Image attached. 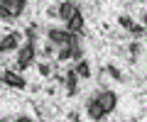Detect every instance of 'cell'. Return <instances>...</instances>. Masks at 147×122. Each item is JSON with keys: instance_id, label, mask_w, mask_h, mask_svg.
<instances>
[{"instance_id": "6", "label": "cell", "mask_w": 147, "mask_h": 122, "mask_svg": "<svg viewBox=\"0 0 147 122\" xmlns=\"http://www.w3.org/2000/svg\"><path fill=\"white\" fill-rule=\"evenodd\" d=\"M20 47V32H7L0 39V51H17Z\"/></svg>"}, {"instance_id": "15", "label": "cell", "mask_w": 147, "mask_h": 122, "mask_svg": "<svg viewBox=\"0 0 147 122\" xmlns=\"http://www.w3.org/2000/svg\"><path fill=\"white\" fill-rule=\"evenodd\" d=\"M142 32H145V27H142V25H132V29H130L132 37H142Z\"/></svg>"}, {"instance_id": "13", "label": "cell", "mask_w": 147, "mask_h": 122, "mask_svg": "<svg viewBox=\"0 0 147 122\" xmlns=\"http://www.w3.org/2000/svg\"><path fill=\"white\" fill-rule=\"evenodd\" d=\"M118 25H120V27H125L127 32H130V29H132V25H135V22H132L130 17H127V15H120V17H118Z\"/></svg>"}, {"instance_id": "4", "label": "cell", "mask_w": 147, "mask_h": 122, "mask_svg": "<svg viewBox=\"0 0 147 122\" xmlns=\"http://www.w3.org/2000/svg\"><path fill=\"white\" fill-rule=\"evenodd\" d=\"M84 27H86V20H84V15H81V10L76 7V10H74V15L66 20V29H69V32L81 34V32H84Z\"/></svg>"}, {"instance_id": "10", "label": "cell", "mask_w": 147, "mask_h": 122, "mask_svg": "<svg viewBox=\"0 0 147 122\" xmlns=\"http://www.w3.org/2000/svg\"><path fill=\"white\" fill-rule=\"evenodd\" d=\"M5 5L12 10L15 17H20L22 12H25V7H27V0H5Z\"/></svg>"}, {"instance_id": "3", "label": "cell", "mask_w": 147, "mask_h": 122, "mask_svg": "<svg viewBox=\"0 0 147 122\" xmlns=\"http://www.w3.org/2000/svg\"><path fill=\"white\" fill-rule=\"evenodd\" d=\"M96 100L103 105L105 112H113V110H115V105H118V98H115V93H113V90H100L98 95H96Z\"/></svg>"}, {"instance_id": "1", "label": "cell", "mask_w": 147, "mask_h": 122, "mask_svg": "<svg viewBox=\"0 0 147 122\" xmlns=\"http://www.w3.org/2000/svg\"><path fill=\"white\" fill-rule=\"evenodd\" d=\"M49 44H57V47H79V34L76 32H69V29H57L52 27L47 32Z\"/></svg>"}, {"instance_id": "8", "label": "cell", "mask_w": 147, "mask_h": 122, "mask_svg": "<svg viewBox=\"0 0 147 122\" xmlns=\"http://www.w3.org/2000/svg\"><path fill=\"white\" fill-rule=\"evenodd\" d=\"M3 81H5V85H10V88H25L27 85V81L22 78L20 73H12V71H5V73H3Z\"/></svg>"}, {"instance_id": "2", "label": "cell", "mask_w": 147, "mask_h": 122, "mask_svg": "<svg viewBox=\"0 0 147 122\" xmlns=\"http://www.w3.org/2000/svg\"><path fill=\"white\" fill-rule=\"evenodd\" d=\"M34 61V42H30L27 39V44H22V47H17V54H15V66L20 71H25L27 66Z\"/></svg>"}, {"instance_id": "5", "label": "cell", "mask_w": 147, "mask_h": 122, "mask_svg": "<svg viewBox=\"0 0 147 122\" xmlns=\"http://www.w3.org/2000/svg\"><path fill=\"white\" fill-rule=\"evenodd\" d=\"M61 83L66 85V93H69V95H76V85H79V73H76V69H69V71H64V76H61Z\"/></svg>"}, {"instance_id": "12", "label": "cell", "mask_w": 147, "mask_h": 122, "mask_svg": "<svg viewBox=\"0 0 147 122\" xmlns=\"http://www.w3.org/2000/svg\"><path fill=\"white\" fill-rule=\"evenodd\" d=\"M0 20H3V22H12V20H17V17L12 15V10L5 5V3H0Z\"/></svg>"}, {"instance_id": "9", "label": "cell", "mask_w": 147, "mask_h": 122, "mask_svg": "<svg viewBox=\"0 0 147 122\" xmlns=\"http://www.w3.org/2000/svg\"><path fill=\"white\" fill-rule=\"evenodd\" d=\"M74 10H76V5H74V0H61V3H59V7H57V17H59V20H64V22H66L69 17L74 15Z\"/></svg>"}, {"instance_id": "7", "label": "cell", "mask_w": 147, "mask_h": 122, "mask_svg": "<svg viewBox=\"0 0 147 122\" xmlns=\"http://www.w3.org/2000/svg\"><path fill=\"white\" fill-rule=\"evenodd\" d=\"M86 112H88L91 120H103V117L108 115V112L103 110V105H100L96 98H91V100H88V105H86Z\"/></svg>"}, {"instance_id": "16", "label": "cell", "mask_w": 147, "mask_h": 122, "mask_svg": "<svg viewBox=\"0 0 147 122\" xmlns=\"http://www.w3.org/2000/svg\"><path fill=\"white\" fill-rule=\"evenodd\" d=\"M34 32H37V27H34V25H30V27H27V32H25V37L30 39V42H34Z\"/></svg>"}, {"instance_id": "19", "label": "cell", "mask_w": 147, "mask_h": 122, "mask_svg": "<svg viewBox=\"0 0 147 122\" xmlns=\"http://www.w3.org/2000/svg\"><path fill=\"white\" fill-rule=\"evenodd\" d=\"M0 3H5V0H0Z\"/></svg>"}, {"instance_id": "14", "label": "cell", "mask_w": 147, "mask_h": 122, "mask_svg": "<svg viewBox=\"0 0 147 122\" xmlns=\"http://www.w3.org/2000/svg\"><path fill=\"white\" fill-rule=\"evenodd\" d=\"M105 71H108V73L113 76V78H115V81H123V73H120V71L115 69V66H108V69H105Z\"/></svg>"}, {"instance_id": "18", "label": "cell", "mask_w": 147, "mask_h": 122, "mask_svg": "<svg viewBox=\"0 0 147 122\" xmlns=\"http://www.w3.org/2000/svg\"><path fill=\"white\" fill-rule=\"evenodd\" d=\"M145 25H147V12H145Z\"/></svg>"}, {"instance_id": "11", "label": "cell", "mask_w": 147, "mask_h": 122, "mask_svg": "<svg viewBox=\"0 0 147 122\" xmlns=\"http://www.w3.org/2000/svg\"><path fill=\"white\" fill-rule=\"evenodd\" d=\"M76 73L79 78H91V64L86 59H79V64H76Z\"/></svg>"}, {"instance_id": "17", "label": "cell", "mask_w": 147, "mask_h": 122, "mask_svg": "<svg viewBox=\"0 0 147 122\" xmlns=\"http://www.w3.org/2000/svg\"><path fill=\"white\" fill-rule=\"evenodd\" d=\"M39 73H42V76H49V73H52L49 64H39Z\"/></svg>"}, {"instance_id": "20", "label": "cell", "mask_w": 147, "mask_h": 122, "mask_svg": "<svg viewBox=\"0 0 147 122\" xmlns=\"http://www.w3.org/2000/svg\"><path fill=\"white\" fill-rule=\"evenodd\" d=\"M0 54H3V51H0Z\"/></svg>"}]
</instances>
